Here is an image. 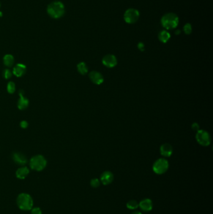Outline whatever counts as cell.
I'll list each match as a JSON object with an SVG mask.
<instances>
[{"label":"cell","mask_w":213,"mask_h":214,"mask_svg":"<svg viewBox=\"0 0 213 214\" xmlns=\"http://www.w3.org/2000/svg\"><path fill=\"white\" fill-rule=\"evenodd\" d=\"M103 63L108 68H113L117 65V59L113 55H107L103 58Z\"/></svg>","instance_id":"9"},{"label":"cell","mask_w":213,"mask_h":214,"mask_svg":"<svg viewBox=\"0 0 213 214\" xmlns=\"http://www.w3.org/2000/svg\"><path fill=\"white\" fill-rule=\"evenodd\" d=\"M162 26L167 29H173L176 28L179 23L178 16L173 13L164 15L161 20Z\"/></svg>","instance_id":"2"},{"label":"cell","mask_w":213,"mask_h":214,"mask_svg":"<svg viewBox=\"0 0 213 214\" xmlns=\"http://www.w3.org/2000/svg\"><path fill=\"white\" fill-rule=\"evenodd\" d=\"M160 151L163 156L170 157L173 153V148L170 144L164 143L161 145Z\"/></svg>","instance_id":"15"},{"label":"cell","mask_w":213,"mask_h":214,"mask_svg":"<svg viewBox=\"0 0 213 214\" xmlns=\"http://www.w3.org/2000/svg\"><path fill=\"white\" fill-rule=\"evenodd\" d=\"M13 74L16 77H21L26 72V67L25 65L22 63H17L13 70Z\"/></svg>","instance_id":"11"},{"label":"cell","mask_w":213,"mask_h":214,"mask_svg":"<svg viewBox=\"0 0 213 214\" xmlns=\"http://www.w3.org/2000/svg\"><path fill=\"white\" fill-rule=\"evenodd\" d=\"M139 206L143 211L148 212L151 210L152 208H153V202H152L150 199H144L140 202V203H139Z\"/></svg>","instance_id":"14"},{"label":"cell","mask_w":213,"mask_h":214,"mask_svg":"<svg viewBox=\"0 0 213 214\" xmlns=\"http://www.w3.org/2000/svg\"><path fill=\"white\" fill-rule=\"evenodd\" d=\"M89 77L91 81L96 85H100L104 81V78L103 75L96 71H93L90 72L89 74Z\"/></svg>","instance_id":"10"},{"label":"cell","mask_w":213,"mask_h":214,"mask_svg":"<svg viewBox=\"0 0 213 214\" xmlns=\"http://www.w3.org/2000/svg\"><path fill=\"white\" fill-rule=\"evenodd\" d=\"M3 63L5 66L10 68L12 67L15 63V58L12 55L7 54L3 57Z\"/></svg>","instance_id":"17"},{"label":"cell","mask_w":213,"mask_h":214,"mask_svg":"<svg viewBox=\"0 0 213 214\" xmlns=\"http://www.w3.org/2000/svg\"><path fill=\"white\" fill-rule=\"evenodd\" d=\"M32 214H42V212L41 208L39 207H36L32 209Z\"/></svg>","instance_id":"25"},{"label":"cell","mask_w":213,"mask_h":214,"mask_svg":"<svg viewBox=\"0 0 213 214\" xmlns=\"http://www.w3.org/2000/svg\"><path fill=\"white\" fill-rule=\"evenodd\" d=\"M126 206H127V207H128L129 209H131V210H135V209H136V208L139 207V203H138L136 200H132L129 201V202L127 203Z\"/></svg>","instance_id":"21"},{"label":"cell","mask_w":213,"mask_h":214,"mask_svg":"<svg viewBox=\"0 0 213 214\" xmlns=\"http://www.w3.org/2000/svg\"><path fill=\"white\" fill-rule=\"evenodd\" d=\"M170 34L167 31H166V30L161 31L158 35V38L162 43H166L170 39Z\"/></svg>","instance_id":"18"},{"label":"cell","mask_w":213,"mask_h":214,"mask_svg":"<svg viewBox=\"0 0 213 214\" xmlns=\"http://www.w3.org/2000/svg\"><path fill=\"white\" fill-rule=\"evenodd\" d=\"M20 127L21 128L23 129H26L28 128V121L26 120H23L20 122Z\"/></svg>","instance_id":"26"},{"label":"cell","mask_w":213,"mask_h":214,"mask_svg":"<svg viewBox=\"0 0 213 214\" xmlns=\"http://www.w3.org/2000/svg\"><path fill=\"white\" fill-rule=\"evenodd\" d=\"M77 69L78 72L81 75H86L88 72V68L86 64L84 62H80L77 65Z\"/></svg>","instance_id":"19"},{"label":"cell","mask_w":213,"mask_h":214,"mask_svg":"<svg viewBox=\"0 0 213 214\" xmlns=\"http://www.w3.org/2000/svg\"><path fill=\"white\" fill-rule=\"evenodd\" d=\"M139 17V13L136 9H128L124 15L125 21L129 24L134 23L138 21Z\"/></svg>","instance_id":"7"},{"label":"cell","mask_w":213,"mask_h":214,"mask_svg":"<svg viewBox=\"0 0 213 214\" xmlns=\"http://www.w3.org/2000/svg\"><path fill=\"white\" fill-rule=\"evenodd\" d=\"M169 167L168 162L164 159H160L155 162L153 165L154 172L159 175L165 173Z\"/></svg>","instance_id":"5"},{"label":"cell","mask_w":213,"mask_h":214,"mask_svg":"<svg viewBox=\"0 0 213 214\" xmlns=\"http://www.w3.org/2000/svg\"><path fill=\"white\" fill-rule=\"evenodd\" d=\"M184 32L186 35H190L192 32V26L190 23H186L184 26Z\"/></svg>","instance_id":"22"},{"label":"cell","mask_w":213,"mask_h":214,"mask_svg":"<svg viewBox=\"0 0 213 214\" xmlns=\"http://www.w3.org/2000/svg\"><path fill=\"white\" fill-rule=\"evenodd\" d=\"M113 179H114L113 174L111 172H109V171L103 172L101 175V181L105 186L110 184V183L113 181Z\"/></svg>","instance_id":"13"},{"label":"cell","mask_w":213,"mask_h":214,"mask_svg":"<svg viewBox=\"0 0 213 214\" xmlns=\"http://www.w3.org/2000/svg\"><path fill=\"white\" fill-rule=\"evenodd\" d=\"M0 6H1V5H0Z\"/></svg>","instance_id":"32"},{"label":"cell","mask_w":213,"mask_h":214,"mask_svg":"<svg viewBox=\"0 0 213 214\" xmlns=\"http://www.w3.org/2000/svg\"><path fill=\"white\" fill-rule=\"evenodd\" d=\"M29 170L26 167L19 168L16 172V176L19 179H24L29 174Z\"/></svg>","instance_id":"16"},{"label":"cell","mask_w":213,"mask_h":214,"mask_svg":"<svg viewBox=\"0 0 213 214\" xmlns=\"http://www.w3.org/2000/svg\"><path fill=\"white\" fill-rule=\"evenodd\" d=\"M19 98L18 101V107L20 110H24L26 109L29 106V100L24 97V93L23 90H19Z\"/></svg>","instance_id":"8"},{"label":"cell","mask_w":213,"mask_h":214,"mask_svg":"<svg viewBox=\"0 0 213 214\" xmlns=\"http://www.w3.org/2000/svg\"><path fill=\"white\" fill-rule=\"evenodd\" d=\"M2 16H3V13H2V12L0 11V17Z\"/></svg>","instance_id":"31"},{"label":"cell","mask_w":213,"mask_h":214,"mask_svg":"<svg viewBox=\"0 0 213 214\" xmlns=\"http://www.w3.org/2000/svg\"><path fill=\"white\" fill-rule=\"evenodd\" d=\"M100 185V181L98 178H93L91 181V186L94 188H97Z\"/></svg>","instance_id":"24"},{"label":"cell","mask_w":213,"mask_h":214,"mask_svg":"<svg viewBox=\"0 0 213 214\" xmlns=\"http://www.w3.org/2000/svg\"><path fill=\"white\" fill-rule=\"evenodd\" d=\"M13 72L10 69H5L3 71V76L6 80L10 79L12 76Z\"/></svg>","instance_id":"23"},{"label":"cell","mask_w":213,"mask_h":214,"mask_svg":"<svg viewBox=\"0 0 213 214\" xmlns=\"http://www.w3.org/2000/svg\"><path fill=\"white\" fill-rule=\"evenodd\" d=\"M138 48L141 50V51H144V45L143 43H139L138 45Z\"/></svg>","instance_id":"27"},{"label":"cell","mask_w":213,"mask_h":214,"mask_svg":"<svg viewBox=\"0 0 213 214\" xmlns=\"http://www.w3.org/2000/svg\"><path fill=\"white\" fill-rule=\"evenodd\" d=\"M132 214H142L140 212H138V211H136V212H134L133 213H132Z\"/></svg>","instance_id":"30"},{"label":"cell","mask_w":213,"mask_h":214,"mask_svg":"<svg viewBox=\"0 0 213 214\" xmlns=\"http://www.w3.org/2000/svg\"><path fill=\"white\" fill-rule=\"evenodd\" d=\"M47 12L51 18L58 19L64 15L65 12V6L63 3L61 2H53L48 6Z\"/></svg>","instance_id":"1"},{"label":"cell","mask_w":213,"mask_h":214,"mask_svg":"<svg viewBox=\"0 0 213 214\" xmlns=\"http://www.w3.org/2000/svg\"><path fill=\"white\" fill-rule=\"evenodd\" d=\"M180 33H181V31H180L179 29H177L176 31L175 32V34H176V35H179Z\"/></svg>","instance_id":"29"},{"label":"cell","mask_w":213,"mask_h":214,"mask_svg":"<svg viewBox=\"0 0 213 214\" xmlns=\"http://www.w3.org/2000/svg\"><path fill=\"white\" fill-rule=\"evenodd\" d=\"M29 165L32 169L36 171L44 170L47 165V160L44 156L36 155L33 156L29 161Z\"/></svg>","instance_id":"4"},{"label":"cell","mask_w":213,"mask_h":214,"mask_svg":"<svg viewBox=\"0 0 213 214\" xmlns=\"http://www.w3.org/2000/svg\"><path fill=\"white\" fill-rule=\"evenodd\" d=\"M13 161L19 165H24L27 163V159L26 157L20 152H15L13 154Z\"/></svg>","instance_id":"12"},{"label":"cell","mask_w":213,"mask_h":214,"mask_svg":"<svg viewBox=\"0 0 213 214\" xmlns=\"http://www.w3.org/2000/svg\"><path fill=\"white\" fill-rule=\"evenodd\" d=\"M196 138L197 142L201 145L206 146H208L211 143V136L208 132L205 130H198L196 135Z\"/></svg>","instance_id":"6"},{"label":"cell","mask_w":213,"mask_h":214,"mask_svg":"<svg viewBox=\"0 0 213 214\" xmlns=\"http://www.w3.org/2000/svg\"><path fill=\"white\" fill-rule=\"evenodd\" d=\"M16 203L18 207L23 210H29L32 208L33 200L32 197L28 194H21L18 195Z\"/></svg>","instance_id":"3"},{"label":"cell","mask_w":213,"mask_h":214,"mask_svg":"<svg viewBox=\"0 0 213 214\" xmlns=\"http://www.w3.org/2000/svg\"><path fill=\"white\" fill-rule=\"evenodd\" d=\"M192 128L193 130H198V129H199V125L196 124V123H194L192 125Z\"/></svg>","instance_id":"28"},{"label":"cell","mask_w":213,"mask_h":214,"mask_svg":"<svg viewBox=\"0 0 213 214\" xmlns=\"http://www.w3.org/2000/svg\"><path fill=\"white\" fill-rule=\"evenodd\" d=\"M7 91L10 94H13L16 91V85L13 81H9L7 84Z\"/></svg>","instance_id":"20"}]
</instances>
